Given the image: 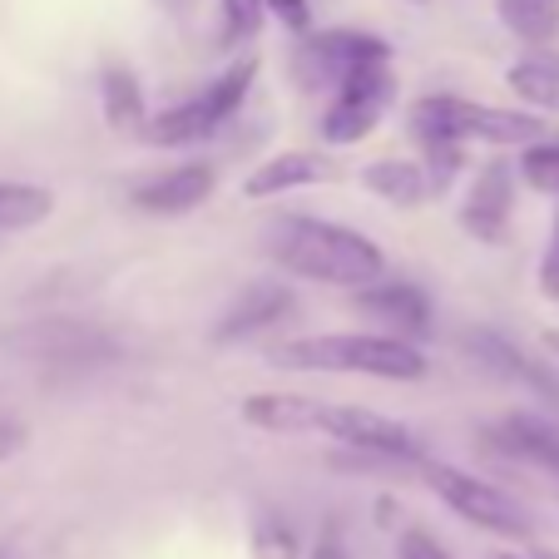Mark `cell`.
<instances>
[{"mask_svg": "<svg viewBox=\"0 0 559 559\" xmlns=\"http://www.w3.org/2000/svg\"><path fill=\"white\" fill-rule=\"evenodd\" d=\"M267 258L287 277L347 287V293H357V287L377 283L386 273V253L371 243L367 233L332 218H312V213H283L267 228Z\"/></svg>", "mask_w": 559, "mask_h": 559, "instance_id": "6da1fadb", "label": "cell"}, {"mask_svg": "<svg viewBox=\"0 0 559 559\" xmlns=\"http://www.w3.org/2000/svg\"><path fill=\"white\" fill-rule=\"evenodd\" d=\"M273 367L283 371H332V377H371V381H421L431 371L421 342L391 332H312V337L277 342Z\"/></svg>", "mask_w": 559, "mask_h": 559, "instance_id": "7a4b0ae2", "label": "cell"}, {"mask_svg": "<svg viewBox=\"0 0 559 559\" xmlns=\"http://www.w3.org/2000/svg\"><path fill=\"white\" fill-rule=\"evenodd\" d=\"M416 144L421 139H455V144H496V148H525L530 139L545 134L539 115L530 109H506V105H480V99L461 95H421L406 109Z\"/></svg>", "mask_w": 559, "mask_h": 559, "instance_id": "3957f363", "label": "cell"}, {"mask_svg": "<svg viewBox=\"0 0 559 559\" xmlns=\"http://www.w3.org/2000/svg\"><path fill=\"white\" fill-rule=\"evenodd\" d=\"M258 70H263V64H258V55H243V60H233L228 70L213 80V85H203L199 95L179 99V105H169V109H158V115H144V124H139L144 144H154V148H189V144L213 139L233 115H238V109H243V99L253 95Z\"/></svg>", "mask_w": 559, "mask_h": 559, "instance_id": "277c9868", "label": "cell"}, {"mask_svg": "<svg viewBox=\"0 0 559 559\" xmlns=\"http://www.w3.org/2000/svg\"><path fill=\"white\" fill-rule=\"evenodd\" d=\"M421 475H426V486H431V496L441 500L445 510H455L465 525L486 530V535H500V539H525L530 530H535L530 510L520 506L510 490H500L496 480H480V475L461 471V465H445V461H426Z\"/></svg>", "mask_w": 559, "mask_h": 559, "instance_id": "5b68a950", "label": "cell"}, {"mask_svg": "<svg viewBox=\"0 0 559 559\" xmlns=\"http://www.w3.org/2000/svg\"><path fill=\"white\" fill-rule=\"evenodd\" d=\"M396 99V74L391 64H371V70H357L352 80H342L337 90L328 95V109L317 119V134L328 148H352L361 139L377 134L381 115Z\"/></svg>", "mask_w": 559, "mask_h": 559, "instance_id": "8992f818", "label": "cell"}, {"mask_svg": "<svg viewBox=\"0 0 559 559\" xmlns=\"http://www.w3.org/2000/svg\"><path fill=\"white\" fill-rule=\"evenodd\" d=\"M371 64H391V45L371 31H322L302 35V45L293 50V74L302 90H337L342 80H352L357 70Z\"/></svg>", "mask_w": 559, "mask_h": 559, "instance_id": "52a82bcc", "label": "cell"}, {"mask_svg": "<svg viewBox=\"0 0 559 559\" xmlns=\"http://www.w3.org/2000/svg\"><path fill=\"white\" fill-rule=\"evenodd\" d=\"M312 436L347 445L357 455H377V461H421V441L412 426H402L396 416H381L371 406H347V402H317Z\"/></svg>", "mask_w": 559, "mask_h": 559, "instance_id": "ba28073f", "label": "cell"}, {"mask_svg": "<svg viewBox=\"0 0 559 559\" xmlns=\"http://www.w3.org/2000/svg\"><path fill=\"white\" fill-rule=\"evenodd\" d=\"M461 352L475 361V367H486L490 377H506V381H520V386H530L539 402H545L549 412L559 416V367H555V361H535L525 347H515L510 337H500V332H490V328L465 332Z\"/></svg>", "mask_w": 559, "mask_h": 559, "instance_id": "9c48e42d", "label": "cell"}, {"mask_svg": "<svg viewBox=\"0 0 559 559\" xmlns=\"http://www.w3.org/2000/svg\"><path fill=\"white\" fill-rule=\"evenodd\" d=\"M510 218H515V164L490 158L486 169H475L471 189L461 203V228L475 243L500 248L510 238Z\"/></svg>", "mask_w": 559, "mask_h": 559, "instance_id": "30bf717a", "label": "cell"}, {"mask_svg": "<svg viewBox=\"0 0 559 559\" xmlns=\"http://www.w3.org/2000/svg\"><path fill=\"white\" fill-rule=\"evenodd\" d=\"M352 307H357L361 317H371L381 332H391V337H406V342H426L436 328L431 317V297L421 293L416 283H402V277H391V283H367L352 293Z\"/></svg>", "mask_w": 559, "mask_h": 559, "instance_id": "8fae6325", "label": "cell"}, {"mask_svg": "<svg viewBox=\"0 0 559 559\" xmlns=\"http://www.w3.org/2000/svg\"><path fill=\"white\" fill-rule=\"evenodd\" d=\"M218 189V169L213 164H174L164 174H148L144 183L129 189V203L148 218H183V213L203 209Z\"/></svg>", "mask_w": 559, "mask_h": 559, "instance_id": "7c38bea8", "label": "cell"}, {"mask_svg": "<svg viewBox=\"0 0 559 559\" xmlns=\"http://www.w3.org/2000/svg\"><path fill=\"white\" fill-rule=\"evenodd\" d=\"M486 445L515 465H530L539 475L559 480V421L539 412H510L486 431Z\"/></svg>", "mask_w": 559, "mask_h": 559, "instance_id": "4fadbf2b", "label": "cell"}, {"mask_svg": "<svg viewBox=\"0 0 559 559\" xmlns=\"http://www.w3.org/2000/svg\"><path fill=\"white\" fill-rule=\"evenodd\" d=\"M297 312V293L287 283H248L243 293L228 302V312L213 322V342L233 347V342H248L258 332H273L277 322Z\"/></svg>", "mask_w": 559, "mask_h": 559, "instance_id": "5bb4252c", "label": "cell"}, {"mask_svg": "<svg viewBox=\"0 0 559 559\" xmlns=\"http://www.w3.org/2000/svg\"><path fill=\"white\" fill-rule=\"evenodd\" d=\"M328 179H332L328 154H317V148H283V154L253 164V174L243 179V199L267 203V199H283V193L312 189V183H328Z\"/></svg>", "mask_w": 559, "mask_h": 559, "instance_id": "9a60e30c", "label": "cell"}, {"mask_svg": "<svg viewBox=\"0 0 559 559\" xmlns=\"http://www.w3.org/2000/svg\"><path fill=\"white\" fill-rule=\"evenodd\" d=\"M21 347H31L35 361H50V367H90V361L109 357V337L95 328H80V322H40L35 332H25Z\"/></svg>", "mask_w": 559, "mask_h": 559, "instance_id": "2e32d148", "label": "cell"}, {"mask_svg": "<svg viewBox=\"0 0 559 559\" xmlns=\"http://www.w3.org/2000/svg\"><path fill=\"white\" fill-rule=\"evenodd\" d=\"M238 416H243L253 431H267V436H312L317 396H297V391H253V396H243Z\"/></svg>", "mask_w": 559, "mask_h": 559, "instance_id": "e0dca14e", "label": "cell"}, {"mask_svg": "<svg viewBox=\"0 0 559 559\" xmlns=\"http://www.w3.org/2000/svg\"><path fill=\"white\" fill-rule=\"evenodd\" d=\"M361 189L391 209H421L431 199V179H426L421 158H371L361 169Z\"/></svg>", "mask_w": 559, "mask_h": 559, "instance_id": "ac0fdd59", "label": "cell"}, {"mask_svg": "<svg viewBox=\"0 0 559 559\" xmlns=\"http://www.w3.org/2000/svg\"><path fill=\"white\" fill-rule=\"evenodd\" d=\"M506 85L520 105H530V115H559V55H549L545 45L520 55L506 70Z\"/></svg>", "mask_w": 559, "mask_h": 559, "instance_id": "d6986e66", "label": "cell"}, {"mask_svg": "<svg viewBox=\"0 0 559 559\" xmlns=\"http://www.w3.org/2000/svg\"><path fill=\"white\" fill-rule=\"evenodd\" d=\"M99 109H105V124L119 129V134L144 124V115H148L144 85H139V74L129 64H119V60L105 64V74H99Z\"/></svg>", "mask_w": 559, "mask_h": 559, "instance_id": "ffe728a7", "label": "cell"}, {"mask_svg": "<svg viewBox=\"0 0 559 559\" xmlns=\"http://www.w3.org/2000/svg\"><path fill=\"white\" fill-rule=\"evenodd\" d=\"M500 25L525 45H555L559 40V0H496Z\"/></svg>", "mask_w": 559, "mask_h": 559, "instance_id": "44dd1931", "label": "cell"}, {"mask_svg": "<svg viewBox=\"0 0 559 559\" xmlns=\"http://www.w3.org/2000/svg\"><path fill=\"white\" fill-rule=\"evenodd\" d=\"M55 213V193L40 183L0 179V233H25Z\"/></svg>", "mask_w": 559, "mask_h": 559, "instance_id": "7402d4cb", "label": "cell"}, {"mask_svg": "<svg viewBox=\"0 0 559 559\" xmlns=\"http://www.w3.org/2000/svg\"><path fill=\"white\" fill-rule=\"evenodd\" d=\"M515 179L545 199H559V139H530L515 158Z\"/></svg>", "mask_w": 559, "mask_h": 559, "instance_id": "603a6c76", "label": "cell"}, {"mask_svg": "<svg viewBox=\"0 0 559 559\" xmlns=\"http://www.w3.org/2000/svg\"><path fill=\"white\" fill-rule=\"evenodd\" d=\"M421 169L431 179V199L445 193L455 183V174L465 169V144H455V139H421Z\"/></svg>", "mask_w": 559, "mask_h": 559, "instance_id": "cb8c5ba5", "label": "cell"}, {"mask_svg": "<svg viewBox=\"0 0 559 559\" xmlns=\"http://www.w3.org/2000/svg\"><path fill=\"white\" fill-rule=\"evenodd\" d=\"M253 559H302V539L283 515H258L253 520Z\"/></svg>", "mask_w": 559, "mask_h": 559, "instance_id": "d4e9b609", "label": "cell"}, {"mask_svg": "<svg viewBox=\"0 0 559 559\" xmlns=\"http://www.w3.org/2000/svg\"><path fill=\"white\" fill-rule=\"evenodd\" d=\"M263 21H267L263 0H223V40H228V45L258 40Z\"/></svg>", "mask_w": 559, "mask_h": 559, "instance_id": "484cf974", "label": "cell"}, {"mask_svg": "<svg viewBox=\"0 0 559 559\" xmlns=\"http://www.w3.org/2000/svg\"><path fill=\"white\" fill-rule=\"evenodd\" d=\"M263 11L273 15L283 31H293V35L312 31V5H307V0H263Z\"/></svg>", "mask_w": 559, "mask_h": 559, "instance_id": "4316f807", "label": "cell"}, {"mask_svg": "<svg viewBox=\"0 0 559 559\" xmlns=\"http://www.w3.org/2000/svg\"><path fill=\"white\" fill-rule=\"evenodd\" d=\"M396 559H451V549L436 535H426V530H406L402 545H396Z\"/></svg>", "mask_w": 559, "mask_h": 559, "instance_id": "83f0119b", "label": "cell"}, {"mask_svg": "<svg viewBox=\"0 0 559 559\" xmlns=\"http://www.w3.org/2000/svg\"><path fill=\"white\" fill-rule=\"evenodd\" d=\"M539 297L559 302V213H555V233H549V248L539 258Z\"/></svg>", "mask_w": 559, "mask_h": 559, "instance_id": "f1b7e54d", "label": "cell"}, {"mask_svg": "<svg viewBox=\"0 0 559 559\" xmlns=\"http://www.w3.org/2000/svg\"><path fill=\"white\" fill-rule=\"evenodd\" d=\"M302 559H352V549L342 545V530H337V525H328L322 535H317V545L307 549Z\"/></svg>", "mask_w": 559, "mask_h": 559, "instance_id": "f546056e", "label": "cell"}, {"mask_svg": "<svg viewBox=\"0 0 559 559\" xmlns=\"http://www.w3.org/2000/svg\"><path fill=\"white\" fill-rule=\"evenodd\" d=\"M391 515H396V500H391V496H381V500H377V525H396V520H391Z\"/></svg>", "mask_w": 559, "mask_h": 559, "instance_id": "4dcf8cb0", "label": "cell"}, {"mask_svg": "<svg viewBox=\"0 0 559 559\" xmlns=\"http://www.w3.org/2000/svg\"><path fill=\"white\" fill-rule=\"evenodd\" d=\"M486 559H525V555H515V549H490Z\"/></svg>", "mask_w": 559, "mask_h": 559, "instance_id": "1f68e13d", "label": "cell"}, {"mask_svg": "<svg viewBox=\"0 0 559 559\" xmlns=\"http://www.w3.org/2000/svg\"><path fill=\"white\" fill-rule=\"evenodd\" d=\"M545 347H549V352H559V332H549V337H545Z\"/></svg>", "mask_w": 559, "mask_h": 559, "instance_id": "d6a6232c", "label": "cell"}, {"mask_svg": "<svg viewBox=\"0 0 559 559\" xmlns=\"http://www.w3.org/2000/svg\"><path fill=\"white\" fill-rule=\"evenodd\" d=\"M412 5H431V0H412Z\"/></svg>", "mask_w": 559, "mask_h": 559, "instance_id": "836d02e7", "label": "cell"}, {"mask_svg": "<svg viewBox=\"0 0 559 559\" xmlns=\"http://www.w3.org/2000/svg\"><path fill=\"white\" fill-rule=\"evenodd\" d=\"M0 559H5V555H0Z\"/></svg>", "mask_w": 559, "mask_h": 559, "instance_id": "e575fe53", "label": "cell"}]
</instances>
